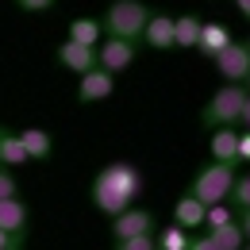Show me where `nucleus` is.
I'll return each instance as SVG.
<instances>
[{
  "mask_svg": "<svg viewBox=\"0 0 250 250\" xmlns=\"http://www.w3.org/2000/svg\"><path fill=\"white\" fill-rule=\"evenodd\" d=\"M143 192V173L131 162H108L93 181V204L104 216H124Z\"/></svg>",
  "mask_w": 250,
  "mask_h": 250,
  "instance_id": "1",
  "label": "nucleus"
},
{
  "mask_svg": "<svg viewBox=\"0 0 250 250\" xmlns=\"http://www.w3.org/2000/svg\"><path fill=\"white\" fill-rule=\"evenodd\" d=\"M146 23H150V8L143 0H116L108 4L104 12V35L108 39H127V42H143L146 35Z\"/></svg>",
  "mask_w": 250,
  "mask_h": 250,
  "instance_id": "2",
  "label": "nucleus"
},
{
  "mask_svg": "<svg viewBox=\"0 0 250 250\" xmlns=\"http://www.w3.org/2000/svg\"><path fill=\"white\" fill-rule=\"evenodd\" d=\"M239 181V173H235V166L231 162H212V166H204L196 177H192V196L200 200V204H227L231 200V188Z\"/></svg>",
  "mask_w": 250,
  "mask_h": 250,
  "instance_id": "3",
  "label": "nucleus"
},
{
  "mask_svg": "<svg viewBox=\"0 0 250 250\" xmlns=\"http://www.w3.org/2000/svg\"><path fill=\"white\" fill-rule=\"evenodd\" d=\"M250 93L243 85H223L200 112V120L208 127H231V124H243V108H247Z\"/></svg>",
  "mask_w": 250,
  "mask_h": 250,
  "instance_id": "4",
  "label": "nucleus"
},
{
  "mask_svg": "<svg viewBox=\"0 0 250 250\" xmlns=\"http://www.w3.org/2000/svg\"><path fill=\"white\" fill-rule=\"evenodd\" d=\"M216 69H219V77H227V85L250 81V42L235 39V42L216 58Z\"/></svg>",
  "mask_w": 250,
  "mask_h": 250,
  "instance_id": "5",
  "label": "nucleus"
},
{
  "mask_svg": "<svg viewBox=\"0 0 250 250\" xmlns=\"http://www.w3.org/2000/svg\"><path fill=\"white\" fill-rule=\"evenodd\" d=\"M96 58H100V69H108L116 77V73H124L127 65H135V42H127V39H104L100 50H96Z\"/></svg>",
  "mask_w": 250,
  "mask_h": 250,
  "instance_id": "6",
  "label": "nucleus"
},
{
  "mask_svg": "<svg viewBox=\"0 0 250 250\" xmlns=\"http://www.w3.org/2000/svg\"><path fill=\"white\" fill-rule=\"evenodd\" d=\"M112 235L120 239H139V235H154V216L146 208H127L124 216L112 219Z\"/></svg>",
  "mask_w": 250,
  "mask_h": 250,
  "instance_id": "7",
  "label": "nucleus"
},
{
  "mask_svg": "<svg viewBox=\"0 0 250 250\" xmlns=\"http://www.w3.org/2000/svg\"><path fill=\"white\" fill-rule=\"evenodd\" d=\"M58 62H62L65 69H73L77 77H85V73H93L96 65H100V58H96L93 46H81V42H69V39H65L62 46H58Z\"/></svg>",
  "mask_w": 250,
  "mask_h": 250,
  "instance_id": "8",
  "label": "nucleus"
},
{
  "mask_svg": "<svg viewBox=\"0 0 250 250\" xmlns=\"http://www.w3.org/2000/svg\"><path fill=\"white\" fill-rule=\"evenodd\" d=\"M112 93H116V77H112L108 69H100V65L77 81V100H85V104H93V100H108Z\"/></svg>",
  "mask_w": 250,
  "mask_h": 250,
  "instance_id": "9",
  "label": "nucleus"
},
{
  "mask_svg": "<svg viewBox=\"0 0 250 250\" xmlns=\"http://www.w3.org/2000/svg\"><path fill=\"white\" fill-rule=\"evenodd\" d=\"M231 42H235V35H231V27H227V23H204L196 50H200L204 58H212V62H216V58L227 50V46H231Z\"/></svg>",
  "mask_w": 250,
  "mask_h": 250,
  "instance_id": "10",
  "label": "nucleus"
},
{
  "mask_svg": "<svg viewBox=\"0 0 250 250\" xmlns=\"http://www.w3.org/2000/svg\"><path fill=\"white\" fill-rule=\"evenodd\" d=\"M143 42H146L150 50H169V46H177V39H173V16H162V12L150 16Z\"/></svg>",
  "mask_w": 250,
  "mask_h": 250,
  "instance_id": "11",
  "label": "nucleus"
},
{
  "mask_svg": "<svg viewBox=\"0 0 250 250\" xmlns=\"http://www.w3.org/2000/svg\"><path fill=\"white\" fill-rule=\"evenodd\" d=\"M204 219H208V204H200L192 192H188V196H181V200L173 204V223H177V227H185V231L204 227Z\"/></svg>",
  "mask_w": 250,
  "mask_h": 250,
  "instance_id": "12",
  "label": "nucleus"
},
{
  "mask_svg": "<svg viewBox=\"0 0 250 250\" xmlns=\"http://www.w3.org/2000/svg\"><path fill=\"white\" fill-rule=\"evenodd\" d=\"M20 143H23V150L31 162H46V158L54 154V139H50V131H42V127H23L20 131Z\"/></svg>",
  "mask_w": 250,
  "mask_h": 250,
  "instance_id": "13",
  "label": "nucleus"
},
{
  "mask_svg": "<svg viewBox=\"0 0 250 250\" xmlns=\"http://www.w3.org/2000/svg\"><path fill=\"white\" fill-rule=\"evenodd\" d=\"M0 227L12 231V235H27V204L20 196L0 200Z\"/></svg>",
  "mask_w": 250,
  "mask_h": 250,
  "instance_id": "14",
  "label": "nucleus"
},
{
  "mask_svg": "<svg viewBox=\"0 0 250 250\" xmlns=\"http://www.w3.org/2000/svg\"><path fill=\"white\" fill-rule=\"evenodd\" d=\"M212 158H216V162H231V166H239V131L219 127L216 135H212Z\"/></svg>",
  "mask_w": 250,
  "mask_h": 250,
  "instance_id": "15",
  "label": "nucleus"
},
{
  "mask_svg": "<svg viewBox=\"0 0 250 250\" xmlns=\"http://www.w3.org/2000/svg\"><path fill=\"white\" fill-rule=\"evenodd\" d=\"M100 35H104V23L93 20V16H81V20L69 23V42H81V46H93V50H96Z\"/></svg>",
  "mask_w": 250,
  "mask_h": 250,
  "instance_id": "16",
  "label": "nucleus"
},
{
  "mask_svg": "<svg viewBox=\"0 0 250 250\" xmlns=\"http://www.w3.org/2000/svg\"><path fill=\"white\" fill-rule=\"evenodd\" d=\"M208 235H212V243H216L219 250H243V247H247V231H243V223H239V219L223 223V227L208 231Z\"/></svg>",
  "mask_w": 250,
  "mask_h": 250,
  "instance_id": "17",
  "label": "nucleus"
},
{
  "mask_svg": "<svg viewBox=\"0 0 250 250\" xmlns=\"http://www.w3.org/2000/svg\"><path fill=\"white\" fill-rule=\"evenodd\" d=\"M23 162H31L27 150H23V143H20V135H12V131H0V166H23Z\"/></svg>",
  "mask_w": 250,
  "mask_h": 250,
  "instance_id": "18",
  "label": "nucleus"
},
{
  "mask_svg": "<svg viewBox=\"0 0 250 250\" xmlns=\"http://www.w3.org/2000/svg\"><path fill=\"white\" fill-rule=\"evenodd\" d=\"M200 31H204V23H200L196 16L173 20V39H177V46H196V42H200Z\"/></svg>",
  "mask_w": 250,
  "mask_h": 250,
  "instance_id": "19",
  "label": "nucleus"
},
{
  "mask_svg": "<svg viewBox=\"0 0 250 250\" xmlns=\"http://www.w3.org/2000/svg\"><path fill=\"white\" fill-rule=\"evenodd\" d=\"M188 243H192V235L185 227H177V223H169V227L158 231V250H188Z\"/></svg>",
  "mask_w": 250,
  "mask_h": 250,
  "instance_id": "20",
  "label": "nucleus"
},
{
  "mask_svg": "<svg viewBox=\"0 0 250 250\" xmlns=\"http://www.w3.org/2000/svg\"><path fill=\"white\" fill-rule=\"evenodd\" d=\"M231 219H239V216H235L227 204H212V208H208V219H204V227H208V231H216V227L231 223Z\"/></svg>",
  "mask_w": 250,
  "mask_h": 250,
  "instance_id": "21",
  "label": "nucleus"
},
{
  "mask_svg": "<svg viewBox=\"0 0 250 250\" xmlns=\"http://www.w3.org/2000/svg\"><path fill=\"white\" fill-rule=\"evenodd\" d=\"M231 204L239 208V212H250V177H239L235 188H231Z\"/></svg>",
  "mask_w": 250,
  "mask_h": 250,
  "instance_id": "22",
  "label": "nucleus"
},
{
  "mask_svg": "<svg viewBox=\"0 0 250 250\" xmlns=\"http://www.w3.org/2000/svg\"><path fill=\"white\" fill-rule=\"evenodd\" d=\"M12 196H20V181L8 166H0V200H12Z\"/></svg>",
  "mask_w": 250,
  "mask_h": 250,
  "instance_id": "23",
  "label": "nucleus"
},
{
  "mask_svg": "<svg viewBox=\"0 0 250 250\" xmlns=\"http://www.w3.org/2000/svg\"><path fill=\"white\" fill-rule=\"evenodd\" d=\"M116 250H158V239L154 235H139V239H120Z\"/></svg>",
  "mask_w": 250,
  "mask_h": 250,
  "instance_id": "24",
  "label": "nucleus"
},
{
  "mask_svg": "<svg viewBox=\"0 0 250 250\" xmlns=\"http://www.w3.org/2000/svg\"><path fill=\"white\" fill-rule=\"evenodd\" d=\"M20 247H23V235H12L0 227V250H20Z\"/></svg>",
  "mask_w": 250,
  "mask_h": 250,
  "instance_id": "25",
  "label": "nucleus"
},
{
  "mask_svg": "<svg viewBox=\"0 0 250 250\" xmlns=\"http://www.w3.org/2000/svg\"><path fill=\"white\" fill-rule=\"evenodd\" d=\"M23 12H46V8H54L58 0H16Z\"/></svg>",
  "mask_w": 250,
  "mask_h": 250,
  "instance_id": "26",
  "label": "nucleus"
},
{
  "mask_svg": "<svg viewBox=\"0 0 250 250\" xmlns=\"http://www.w3.org/2000/svg\"><path fill=\"white\" fill-rule=\"evenodd\" d=\"M188 250H219V247L212 243V235H196V239L188 243Z\"/></svg>",
  "mask_w": 250,
  "mask_h": 250,
  "instance_id": "27",
  "label": "nucleus"
},
{
  "mask_svg": "<svg viewBox=\"0 0 250 250\" xmlns=\"http://www.w3.org/2000/svg\"><path fill=\"white\" fill-rule=\"evenodd\" d=\"M239 162H250V131L239 135Z\"/></svg>",
  "mask_w": 250,
  "mask_h": 250,
  "instance_id": "28",
  "label": "nucleus"
},
{
  "mask_svg": "<svg viewBox=\"0 0 250 250\" xmlns=\"http://www.w3.org/2000/svg\"><path fill=\"white\" fill-rule=\"evenodd\" d=\"M239 223H243V231H247V243H250V212H243V216H239Z\"/></svg>",
  "mask_w": 250,
  "mask_h": 250,
  "instance_id": "29",
  "label": "nucleus"
},
{
  "mask_svg": "<svg viewBox=\"0 0 250 250\" xmlns=\"http://www.w3.org/2000/svg\"><path fill=\"white\" fill-rule=\"evenodd\" d=\"M235 8H239L243 16H250V0H235Z\"/></svg>",
  "mask_w": 250,
  "mask_h": 250,
  "instance_id": "30",
  "label": "nucleus"
},
{
  "mask_svg": "<svg viewBox=\"0 0 250 250\" xmlns=\"http://www.w3.org/2000/svg\"><path fill=\"white\" fill-rule=\"evenodd\" d=\"M243 124L250 127V100H247V108H243Z\"/></svg>",
  "mask_w": 250,
  "mask_h": 250,
  "instance_id": "31",
  "label": "nucleus"
},
{
  "mask_svg": "<svg viewBox=\"0 0 250 250\" xmlns=\"http://www.w3.org/2000/svg\"><path fill=\"white\" fill-rule=\"evenodd\" d=\"M243 250H250V247H243Z\"/></svg>",
  "mask_w": 250,
  "mask_h": 250,
  "instance_id": "32",
  "label": "nucleus"
},
{
  "mask_svg": "<svg viewBox=\"0 0 250 250\" xmlns=\"http://www.w3.org/2000/svg\"><path fill=\"white\" fill-rule=\"evenodd\" d=\"M0 131H4V127H0Z\"/></svg>",
  "mask_w": 250,
  "mask_h": 250,
  "instance_id": "33",
  "label": "nucleus"
}]
</instances>
